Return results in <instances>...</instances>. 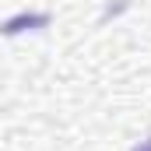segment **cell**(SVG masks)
<instances>
[{
  "mask_svg": "<svg viewBox=\"0 0 151 151\" xmlns=\"http://www.w3.org/2000/svg\"><path fill=\"white\" fill-rule=\"evenodd\" d=\"M134 151H151V137H148V141H141V144H137Z\"/></svg>",
  "mask_w": 151,
  "mask_h": 151,
  "instance_id": "cell-1",
  "label": "cell"
}]
</instances>
